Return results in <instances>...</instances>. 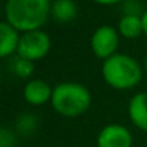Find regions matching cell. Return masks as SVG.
<instances>
[{"label": "cell", "mask_w": 147, "mask_h": 147, "mask_svg": "<svg viewBox=\"0 0 147 147\" xmlns=\"http://www.w3.org/2000/svg\"><path fill=\"white\" fill-rule=\"evenodd\" d=\"M117 30L120 36L125 39H136L143 35V23H141V16H130V15H123L121 19L118 20Z\"/></svg>", "instance_id": "cell-11"}, {"label": "cell", "mask_w": 147, "mask_h": 147, "mask_svg": "<svg viewBox=\"0 0 147 147\" xmlns=\"http://www.w3.org/2000/svg\"><path fill=\"white\" fill-rule=\"evenodd\" d=\"M20 35L22 33L6 20L0 23V56L9 58L18 52Z\"/></svg>", "instance_id": "cell-9"}, {"label": "cell", "mask_w": 147, "mask_h": 147, "mask_svg": "<svg viewBox=\"0 0 147 147\" xmlns=\"http://www.w3.org/2000/svg\"><path fill=\"white\" fill-rule=\"evenodd\" d=\"M92 2L102 5V6H113V5H117V3H123V0H92Z\"/></svg>", "instance_id": "cell-16"}, {"label": "cell", "mask_w": 147, "mask_h": 147, "mask_svg": "<svg viewBox=\"0 0 147 147\" xmlns=\"http://www.w3.org/2000/svg\"><path fill=\"white\" fill-rule=\"evenodd\" d=\"M16 127L19 130L20 134H25V136H29L32 134L36 127H38V118L32 114V113H25V114H20L18 121H16Z\"/></svg>", "instance_id": "cell-13"}, {"label": "cell", "mask_w": 147, "mask_h": 147, "mask_svg": "<svg viewBox=\"0 0 147 147\" xmlns=\"http://www.w3.org/2000/svg\"><path fill=\"white\" fill-rule=\"evenodd\" d=\"M53 88L43 80H30L23 88V98L28 104L40 107L46 102H51Z\"/></svg>", "instance_id": "cell-7"}, {"label": "cell", "mask_w": 147, "mask_h": 147, "mask_svg": "<svg viewBox=\"0 0 147 147\" xmlns=\"http://www.w3.org/2000/svg\"><path fill=\"white\" fill-rule=\"evenodd\" d=\"M0 147H16V136L6 127L0 130Z\"/></svg>", "instance_id": "cell-15"}, {"label": "cell", "mask_w": 147, "mask_h": 147, "mask_svg": "<svg viewBox=\"0 0 147 147\" xmlns=\"http://www.w3.org/2000/svg\"><path fill=\"white\" fill-rule=\"evenodd\" d=\"M121 10H123V15L141 16L146 9H143V5L138 2V0H123Z\"/></svg>", "instance_id": "cell-14"}, {"label": "cell", "mask_w": 147, "mask_h": 147, "mask_svg": "<svg viewBox=\"0 0 147 147\" xmlns=\"http://www.w3.org/2000/svg\"><path fill=\"white\" fill-rule=\"evenodd\" d=\"M141 23H143V33L147 36V9L141 15Z\"/></svg>", "instance_id": "cell-17"}, {"label": "cell", "mask_w": 147, "mask_h": 147, "mask_svg": "<svg viewBox=\"0 0 147 147\" xmlns=\"http://www.w3.org/2000/svg\"><path fill=\"white\" fill-rule=\"evenodd\" d=\"M78 7L74 0H53L51 5V16L55 22L68 23L77 18Z\"/></svg>", "instance_id": "cell-10"}, {"label": "cell", "mask_w": 147, "mask_h": 147, "mask_svg": "<svg viewBox=\"0 0 147 147\" xmlns=\"http://www.w3.org/2000/svg\"><path fill=\"white\" fill-rule=\"evenodd\" d=\"M92 104L90 90L78 82H61L53 87L51 105L62 117L77 118L85 114Z\"/></svg>", "instance_id": "cell-3"}, {"label": "cell", "mask_w": 147, "mask_h": 147, "mask_svg": "<svg viewBox=\"0 0 147 147\" xmlns=\"http://www.w3.org/2000/svg\"><path fill=\"white\" fill-rule=\"evenodd\" d=\"M9 66H10V72L13 75L18 78H22V80L30 78L33 75V71H35V62L28 61V59L18 56V55L15 58H12Z\"/></svg>", "instance_id": "cell-12"}, {"label": "cell", "mask_w": 147, "mask_h": 147, "mask_svg": "<svg viewBox=\"0 0 147 147\" xmlns=\"http://www.w3.org/2000/svg\"><path fill=\"white\" fill-rule=\"evenodd\" d=\"M51 0H7L5 18L20 33L39 30L51 16Z\"/></svg>", "instance_id": "cell-1"}, {"label": "cell", "mask_w": 147, "mask_h": 147, "mask_svg": "<svg viewBox=\"0 0 147 147\" xmlns=\"http://www.w3.org/2000/svg\"><path fill=\"white\" fill-rule=\"evenodd\" d=\"M141 65L137 59L127 53H115L102 61L101 74L105 84L117 91L131 90L140 84L143 78Z\"/></svg>", "instance_id": "cell-2"}, {"label": "cell", "mask_w": 147, "mask_h": 147, "mask_svg": "<svg viewBox=\"0 0 147 147\" xmlns=\"http://www.w3.org/2000/svg\"><path fill=\"white\" fill-rule=\"evenodd\" d=\"M91 51L98 59H108L117 53L120 43V33L115 28L110 25L98 26L91 36Z\"/></svg>", "instance_id": "cell-5"}, {"label": "cell", "mask_w": 147, "mask_h": 147, "mask_svg": "<svg viewBox=\"0 0 147 147\" xmlns=\"http://www.w3.org/2000/svg\"><path fill=\"white\" fill-rule=\"evenodd\" d=\"M143 68H144V72L147 74V55H146V58H144V66H143Z\"/></svg>", "instance_id": "cell-18"}, {"label": "cell", "mask_w": 147, "mask_h": 147, "mask_svg": "<svg viewBox=\"0 0 147 147\" xmlns=\"http://www.w3.org/2000/svg\"><path fill=\"white\" fill-rule=\"evenodd\" d=\"M51 46H52V42L46 32H43L42 29L30 30L20 35V42H19L16 55L28 61L36 62V61L43 59L49 53Z\"/></svg>", "instance_id": "cell-4"}, {"label": "cell", "mask_w": 147, "mask_h": 147, "mask_svg": "<svg viewBox=\"0 0 147 147\" xmlns=\"http://www.w3.org/2000/svg\"><path fill=\"white\" fill-rule=\"evenodd\" d=\"M131 131L123 124H107L97 136V147H131Z\"/></svg>", "instance_id": "cell-6"}, {"label": "cell", "mask_w": 147, "mask_h": 147, "mask_svg": "<svg viewBox=\"0 0 147 147\" xmlns=\"http://www.w3.org/2000/svg\"><path fill=\"white\" fill-rule=\"evenodd\" d=\"M128 118L138 130L147 133V92H137L134 94L127 107Z\"/></svg>", "instance_id": "cell-8"}]
</instances>
